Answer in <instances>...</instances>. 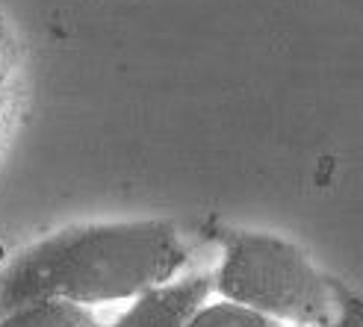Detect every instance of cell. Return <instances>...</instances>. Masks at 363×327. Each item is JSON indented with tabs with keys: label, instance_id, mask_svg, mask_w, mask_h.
<instances>
[{
	"label": "cell",
	"instance_id": "6da1fadb",
	"mask_svg": "<svg viewBox=\"0 0 363 327\" xmlns=\"http://www.w3.org/2000/svg\"><path fill=\"white\" fill-rule=\"evenodd\" d=\"M189 251L172 222H106L50 233L0 271V316L39 301H133L180 275Z\"/></svg>",
	"mask_w": 363,
	"mask_h": 327
},
{
	"label": "cell",
	"instance_id": "277c9868",
	"mask_svg": "<svg viewBox=\"0 0 363 327\" xmlns=\"http://www.w3.org/2000/svg\"><path fill=\"white\" fill-rule=\"evenodd\" d=\"M0 327H104L95 310L68 301H39L0 316Z\"/></svg>",
	"mask_w": 363,
	"mask_h": 327
},
{
	"label": "cell",
	"instance_id": "5b68a950",
	"mask_svg": "<svg viewBox=\"0 0 363 327\" xmlns=\"http://www.w3.org/2000/svg\"><path fill=\"white\" fill-rule=\"evenodd\" d=\"M186 327H278V321H272L269 316L251 310L245 304L219 298V301H204L198 306Z\"/></svg>",
	"mask_w": 363,
	"mask_h": 327
},
{
	"label": "cell",
	"instance_id": "7a4b0ae2",
	"mask_svg": "<svg viewBox=\"0 0 363 327\" xmlns=\"http://www.w3.org/2000/svg\"><path fill=\"white\" fill-rule=\"evenodd\" d=\"M219 298L245 304L278 324L334 327L352 310L354 295L275 233H228L216 268Z\"/></svg>",
	"mask_w": 363,
	"mask_h": 327
},
{
	"label": "cell",
	"instance_id": "8992f818",
	"mask_svg": "<svg viewBox=\"0 0 363 327\" xmlns=\"http://www.w3.org/2000/svg\"><path fill=\"white\" fill-rule=\"evenodd\" d=\"M15 65H18V42H15L12 27L6 24V18L0 15V88L12 77Z\"/></svg>",
	"mask_w": 363,
	"mask_h": 327
},
{
	"label": "cell",
	"instance_id": "52a82bcc",
	"mask_svg": "<svg viewBox=\"0 0 363 327\" xmlns=\"http://www.w3.org/2000/svg\"><path fill=\"white\" fill-rule=\"evenodd\" d=\"M278 327H304V324H278ZM334 327H363V301L354 298V304H352V310L346 313V319H342L340 324H334Z\"/></svg>",
	"mask_w": 363,
	"mask_h": 327
},
{
	"label": "cell",
	"instance_id": "3957f363",
	"mask_svg": "<svg viewBox=\"0 0 363 327\" xmlns=\"http://www.w3.org/2000/svg\"><path fill=\"white\" fill-rule=\"evenodd\" d=\"M216 292L213 275L174 277L133 298L110 327H186L195 310Z\"/></svg>",
	"mask_w": 363,
	"mask_h": 327
},
{
	"label": "cell",
	"instance_id": "ba28073f",
	"mask_svg": "<svg viewBox=\"0 0 363 327\" xmlns=\"http://www.w3.org/2000/svg\"><path fill=\"white\" fill-rule=\"evenodd\" d=\"M4 113H6V92L0 88V118H4Z\"/></svg>",
	"mask_w": 363,
	"mask_h": 327
}]
</instances>
